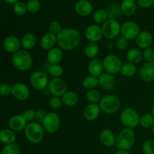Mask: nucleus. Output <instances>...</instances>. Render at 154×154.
<instances>
[{
	"mask_svg": "<svg viewBox=\"0 0 154 154\" xmlns=\"http://www.w3.org/2000/svg\"><path fill=\"white\" fill-rule=\"evenodd\" d=\"M142 151L144 154H154V141L147 140L142 145Z\"/></svg>",
	"mask_w": 154,
	"mask_h": 154,
	"instance_id": "nucleus-44",
	"label": "nucleus"
},
{
	"mask_svg": "<svg viewBox=\"0 0 154 154\" xmlns=\"http://www.w3.org/2000/svg\"><path fill=\"white\" fill-rule=\"evenodd\" d=\"M48 73L53 78H61L64 74V69L60 64L50 65L48 68Z\"/></svg>",
	"mask_w": 154,
	"mask_h": 154,
	"instance_id": "nucleus-37",
	"label": "nucleus"
},
{
	"mask_svg": "<svg viewBox=\"0 0 154 154\" xmlns=\"http://www.w3.org/2000/svg\"><path fill=\"white\" fill-rule=\"evenodd\" d=\"M99 87L105 91H111L114 90L116 86V78L114 75L104 72L98 78Z\"/></svg>",
	"mask_w": 154,
	"mask_h": 154,
	"instance_id": "nucleus-17",
	"label": "nucleus"
},
{
	"mask_svg": "<svg viewBox=\"0 0 154 154\" xmlns=\"http://www.w3.org/2000/svg\"><path fill=\"white\" fill-rule=\"evenodd\" d=\"M3 48L8 53L14 54L21 49L20 39L15 35H8L3 41Z\"/></svg>",
	"mask_w": 154,
	"mask_h": 154,
	"instance_id": "nucleus-20",
	"label": "nucleus"
},
{
	"mask_svg": "<svg viewBox=\"0 0 154 154\" xmlns=\"http://www.w3.org/2000/svg\"><path fill=\"white\" fill-rule=\"evenodd\" d=\"M22 114L28 123L35 120V110L32 108H28L25 110Z\"/></svg>",
	"mask_w": 154,
	"mask_h": 154,
	"instance_id": "nucleus-46",
	"label": "nucleus"
},
{
	"mask_svg": "<svg viewBox=\"0 0 154 154\" xmlns=\"http://www.w3.org/2000/svg\"><path fill=\"white\" fill-rule=\"evenodd\" d=\"M121 13L126 17H132L137 10V2L135 0H123L120 5Z\"/></svg>",
	"mask_w": 154,
	"mask_h": 154,
	"instance_id": "nucleus-27",
	"label": "nucleus"
},
{
	"mask_svg": "<svg viewBox=\"0 0 154 154\" xmlns=\"http://www.w3.org/2000/svg\"><path fill=\"white\" fill-rule=\"evenodd\" d=\"M140 32H141L140 26L135 21L127 20L121 24L120 35L127 40H135Z\"/></svg>",
	"mask_w": 154,
	"mask_h": 154,
	"instance_id": "nucleus-10",
	"label": "nucleus"
},
{
	"mask_svg": "<svg viewBox=\"0 0 154 154\" xmlns=\"http://www.w3.org/2000/svg\"><path fill=\"white\" fill-rule=\"evenodd\" d=\"M74 10L78 16L85 17L93 13V5L91 2L78 0L74 5Z\"/></svg>",
	"mask_w": 154,
	"mask_h": 154,
	"instance_id": "nucleus-15",
	"label": "nucleus"
},
{
	"mask_svg": "<svg viewBox=\"0 0 154 154\" xmlns=\"http://www.w3.org/2000/svg\"><path fill=\"white\" fill-rule=\"evenodd\" d=\"M99 138L102 145L107 147H111L115 145L117 135L111 129H105L100 132Z\"/></svg>",
	"mask_w": 154,
	"mask_h": 154,
	"instance_id": "nucleus-22",
	"label": "nucleus"
},
{
	"mask_svg": "<svg viewBox=\"0 0 154 154\" xmlns=\"http://www.w3.org/2000/svg\"><path fill=\"white\" fill-rule=\"evenodd\" d=\"M143 57L146 62H154V48H147L143 51Z\"/></svg>",
	"mask_w": 154,
	"mask_h": 154,
	"instance_id": "nucleus-45",
	"label": "nucleus"
},
{
	"mask_svg": "<svg viewBox=\"0 0 154 154\" xmlns=\"http://www.w3.org/2000/svg\"><path fill=\"white\" fill-rule=\"evenodd\" d=\"M82 86L86 90H90L96 89L99 87V80L96 77L88 75L84 78L82 81Z\"/></svg>",
	"mask_w": 154,
	"mask_h": 154,
	"instance_id": "nucleus-34",
	"label": "nucleus"
},
{
	"mask_svg": "<svg viewBox=\"0 0 154 154\" xmlns=\"http://www.w3.org/2000/svg\"><path fill=\"white\" fill-rule=\"evenodd\" d=\"M42 125L46 132L49 134H54L60 128L61 125V119L60 115L54 111L47 113L42 122Z\"/></svg>",
	"mask_w": 154,
	"mask_h": 154,
	"instance_id": "nucleus-8",
	"label": "nucleus"
},
{
	"mask_svg": "<svg viewBox=\"0 0 154 154\" xmlns=\"http://www.w3.org/2000/svg\"><path fill=\"white\" fill-rule=\"evenodd\" d=\"M63 59V51L59 47H55L48 51L47 60L50 65L60 64Z\"/></svg>",
	"mask_w": 154,
	"mask_h": 154,
	"instance_id": "nucleus-25",
	"label": "nucleus"
},
{
	"mask_svg": "<svg viewBox=\"0 0 154 154\" xmlns=\"http://www.w3.org/2000/svg\"><path fill=\"white\" fill-rule=\"evenodd\" d=\"M1 153L2 154H21V149L17 144L14 143L5 145Z\"/></svg>",
	"mask_w": 154,
	"mask_h": 154,
	"instance_id": "nucleus-39",
	"label": "nucleus"
},
{
	"mask_svg": "<svg viewBox=\"0 0 154 154\" xmlns=\"http://www.w3.org/2000/svg\"><path fill=\"white\" fill-rule=\"evenodd\" d=\"M28 122L26 120L23 114H14L12 116L8 121L9 129L14 132H21L24 131Z\"/></svg>",
	"mask_w": 154,
	"mask_h": 154,
	"instance_id": "nucleus-21",
	"label": "nucleus"
},
{
	"mask_svg": "<svg viewBox=\"0 0 154 154\" xmlns=\"http://www.w3.org/2000/svg\"><path fill=\"white\" fill-rule=\"evenodd\" d=\"M11 63L17 70L27 72L32 67L33 59L28 51L20 49L12 54Z\"/></svg>",
	"mask_w": 154,
	"mask_h": 154,
	"instance_id": "nucleus-2",
	"label": "nucleus"
},
{
	"mask_svg": "<svg viewBox=\"0 0 154 154\" xmlns=\"http://www.w3.org/2000/svg\"><path fill=\"white\" fill-rule=\"evenodd\" d=\"M137 4L138 6L144 9L151 8L154 5V0H137Z\"/></svg>",
	"mask_w": 154,
	"mask_h": 154,
	"instance_id": "nucleus-48",
	"label": "nucleus"
},
{
	"mask_svg": "<svg viewBox=\"0 0 154 154\" xmlns=\"http://www.w3.org/2000/svg\"><path fill=\"white\" fill-rule=\"evenodd\" d=\"M4 1L6 3H8V4L14 5V4H15V3H16L17 2L19 1V0H4Z\"/></svg>",
	"mask_w": 154,
	"mask_h": 154,
	"instance_id": "nucleus-51",
	"label": "nucleus"
},
{
	"mask_svg": "<svg viewBox=\"0 0 154 154\" xmlns=\"http://www.w3.org/2000/svg\"><path fill=\"white\" fill-rule=\"evenodd\" d=\"M129 41L126 38H123V36H120L117 39L115 43V46L119 51H125L129 48Z\"/></svg>",
	"mask_w": 154,
	"mask_h": 154,
	"instance_id": "nucleus-43",
	"label": "nucleus"
},
{
	"mask_svg": "<svg viewBox=\"0 0 154 154\" xmlns=\"http://www.w3.org/2000/svg\"><path fill=\"white\" fill-rule=\"evenodd\" d=\"M67 84L62 78H53L50 80L48 89L52 96L62 97L67 90Z\"/></svg>",
	"mask_w": 154,
	"mask_h": 154,
	"instance_id": "nucleus-12",
	"label": "nucleus"
},
{
	"mask_svg": "<svg viewBox=\"0 0 154 154\" xmlns=\"http://www.w3.org/2000/svg\"><path fill=\"white\" fill-rule=\"evenodd\" d=\"M135 41L138 49L144 51L146 48L151 47L153 42V36L149 31H141Z\"/></svg>",
	"mask_w": 154,
	"mask_h": 154,
	"instance_id": "nucleus-18",
	"label": "nucleus"
},
{
	"mask_svg": "<svg viewBox=\"0 0 154 154\" xmlns=\"http://www.w3.org/2000/svg\"><path fill=\"white\" fill-rule=\"evenodd\" d=\"M86 1H89V2H92L93 0H86Z\"/></svg>",
	"mask_w": 154,
	"mask_h": 154,
	"instance_id": "nucleus-54",
	"label": "nucleus"
},
{
	"mask_svg": "<svg viewBox=\"0 0 154 154\" xmlns=\"http://www.w3.org/2000/svg\"><path fill=\"white\" fill-rule=\"evenodd\" d=\"M81 38V32L76 29L63 28L57 35V45L63 51H72L79 46Z\"/></svg>",
	"mask_w": 154,
	"mask_h": 154,
	"instance_id": "nucleus-1",
	"label": "nucleus"
},
{
	"mask_svg": "<svg viewBox=\"0 0 154 154\" xmlns=\"http://www.w3.org/2000/svg\"><path fill=\"white\" fill-rule=\"evenodd\" d=\"M126 58L127 62L136 65L141 63L143 60V52L138 48H131L128 50L126 54Z\"/></svg>",
	"mask_w": 154,
	"mask_h": 154,
	"instance_id": "nucleus-28",
	"label": "nucleus"
},
{
	"mask_svg": "<svg viewBox=\"0 0 154 154\" xmlns=\"http://www.w3.org/2000/svg\"><path fill=\"white\" fill-rule=\"evenodd\" d=\"M48 29H49V32L57 36V35L60 34L63 28L60 22L57 20H52L51 22H50L49 25H48Z\"/></svg>",
	"mask_w": 154,
	"mask_h": 154,
	"instance_id": "nucleus-42",
	"label": "nucleus"
},
{
	"mask_svg": "<svg viewBox=\"0 0 154 154\" xmlns=\"http://www.w3.org/2000/svg\"><path fill=\"white\" fill-rule=\"evenodd\" d=\"M102 61L104 71L105 72L114 75L120 73L123 63L118 56L115 54H108L104 57Z\"/></svg>",
	"mask_w": 154,
	"mask_h": 154,
	"instance_id": "nucleus-9",
	"label": "nucleus"
},
{
	"mask_svg": "<svg viewBox=\"0 0 154 154\" xmlns=\"http://www.w3.org/2000/svg\"><path fill=\"white\" fill-rule=\"evenodd\" d=\"M39 44L42 50L47 51H50L52 48H55L56 45H57V36L48 32L42 35Z\"/></svg>",
	"mask_w": 154,
	"mask_h": 154,
	"instance_id": "nucleus-23",
	"label": "nucleus"
},
{
	"mask_svg": "<svg viewBox=\"0 0 154 154\" xmlns=\"http://www.w3.org/2000/svg\"><path fill=\"white\" fill-rule=\"evenodd\" d=\"M46 114L47 113L45 112L44 110H42V109L35 110V121L38 122V123H40L41 122V123H42V122L43 121Z\"/></svg>",
	"mask_w": 154,
	"mask_h": 154,
	"instance_id": "nucleus-49",
	"label": "nucleus"
},
{
	"mask_svg": "<svg viewBox=\"0 0 154 154\" xmlns=\"http://www.w3.org/2000/svg\"><path fill=\"white\" fill-rule=\"evenodd\" d=\"M84 54L85 57L90 60L96 59L99 54V46L98 43L89 42L84 48Z\"/></svg>",
	"mask_w": 154,
	"mask_h": 154,
	"instance_id": "nucleus-31",
	"label": "nucleus"
},
{
	"mask_svg": "<svg viewBox=\"0 0 154 154\" xmlns=\"http://www.w3.org/2000/svg\"><path fill=\"white\" fill-rule=\"evenodd\" d=\"M151 130H152V132H153V133H154V123H153V126H152V127H151Z\"/></svg>",
	"mask_w": 154,
	"mask_h": 154,
	"instance_id": "nucleus-53",
	"label": "nucleus"
},
{
	"mask_svg": "<svg viewBox=\"0 0 154 154\" xmlns=\"http://www.w3.org/2000/svg\"><path fill=\"white\" fill-rule=\"evenodd\" d=\"M138 75L145 82L154 81V62H146L140 67Z\"/></svg>",
	"mask_w": 154,
	"mask_h": 154,
	"instance_id": "nucleus-16",
	"label": "nucleus"
},
{
	"mask_svg": "<svg viewBox=\"0 0 154 154\" xmlns=\"http://www.w3.org/2000/svg\"><path fill=\"white\" fill-rule=\"evenodd\" d=\"M45 131L40 123L36 121L30 122L24 129L26 138L32 144H38L42 142L45 138Z\"/></svg>",
	"mask_w": 154,
	"mask_h": 154,
	"instance_id": "nucleus-4",
	"label": "nucleus"
},
{
	"mask_svg": "<svg viewBox=\"0 0 154 154\" xmlns=\"http://www.w3.org/2000/svg\"><path fill=\"white\" fill-rule=\"evenodd\" d=\"M101 26L103 37L108 40H113L120 35L121 24L115 18H108Z\"/></svg>",
	"mask_w": 154,
	"mask_h": 154,
	"instance_id": "nucleus-7",
	"label": "nucleus"
},
{
	"mask_svg": "<svg viewBox=\"0 0 154 154\" xmlns=\"http://www.w3.org/2000/svg\"><path fill=\"white\" fill-rule=\"evenodd\" d=\"M151 114H152V115L154 117V103L153 104V105H152V107H151Z\"/></svg>",
	"mask_w": 154,
	"mask_h": 154,
	"instance_id": "nucleus-52",
	"label": "nucleus"
},
{
	"mask_svg": "<svg viewBox=\"0 0 154 154\" xmlns=\"http://www.w3.org/2000/svg\"><path fill=\"white\" fill-rule=\"evenodd\" d=\"M63 105L66 107H74L79 102V96L75 91H67L61 97Z\"/></svg>",
	"mask_w": 154,
	"mask_h": 154,
	"instance_id": "nucleus-29",
	"label": "nucleus"
},
{
	"mask_svg": "<svg viewBox=\"0 0 154 154\" xmlns=\"http://www.w3.org/2000/svg\"><path fill=\"white\" fill-rule=\"evenodd\" d=\"M102 112L106 114H114L120 110L121 102L118 96L114 94H108L102 96L99 103Z\"/></svg>",
	"mask_w": 154,
	"mask_h": 154,
	"instance_id": "nucleus-5",
	"label": "nucleus"
},
{
	"mask_svg": "<svg viewBox=\"0 0 154 154\" xmlns=\"http://www.w3.org/2000/svg\"><path fill=\"white\" fill-rule=\"evenodd\" d=\"M108 19V11L103 8H99L93 11V20L94 23L102 26Z\"/></svg>",
	"mask_w": 154,
	"mask_h": 154,
	"instance_id": "nucleus-32",
	"label": "nucleus"
},
{
	"mask_svg": "<svg viewBox=\"0 0 154 154\" xmlns=\"http://www.w3.org/2000/svg\"><path fill=\"white\" fill-rule=\"evenodd\" d=\"M17 139L15 132L11 129H4L0 131V142L4 145L15 143Z\"/></svg>",
	"mask_w": 154,
	"mask_h": 154,
	"instance_id": "nucleus-30",
	"label": "nucleus"
},
{
	"mask_svg": "<svg viewBox=\"0 0 154 154\" xmlns=\"http://www.w3.org/2000/svg\"><path fill=\"white\" fill-rule=\"evenodd\" d=\"M101 109L99 104L89 103L83 110V116L87 121L93 122L97 120L101 114Z\"/></svg>",
	"mask_w": 154,
	"mask_h": 154,
	"instance_id": "nucleus-19",
	"label": "nucleus"
},
{
	"mask_svg": "<svg viewBox=\"0 0 154 154\" xmlns=\"http://www.w3.org/2000/svg\"><path fill=\"white\" fill-rule=\"evenodd\" d=\"M85 38L91 43H98L103 38L102 26L96 23H92L87 26L84 31Z\"/></svg>",
	"mask_w": 154,
	"mask_h": 154,
	"instance_id": "nucleus-13",
	"label": "nucleus"
},
{
	"mask_svg": "<svg viewBox=\"0 0 154 154\" xmlns=\"http://www.w3.org/2000/svg\"><path fill=\"white\" fill-rule=\"evenodd\" d=\"M13 11L15 14H17V16H23V15L26 14V13L28 12L27 11L26 3L21 1L17 2L15 4H14Z\"/></svg>",
	"mask_w": 154,
	"mask_h": 154,
	"instance_id": "nucleus-40",
	"label": "nucleus"
},
{
	"mask_svg": "<svg viewBox=\"0 0 154 154\" xmlns=\"http://www.w3.org/2000/svg\"><path fill=\"white\" fill-rule=\"evenodd\" d=\"M115 154H132L129 152V150H118L116 152Z\"/></svg>",
	"mask_w": 154,
	"mask_h": 154,
	"instance_id": "nucleus-50",
	"label": "nucleus"
},
{
	"mask_svg": "<svg viewBox=\"0 0 154 154\" xmlns=\"http://www.w3.org/2000/svg\"><path fill=\"white\" fill-rule=\"evenodd\" d=\"M0 154H2V153H0Z\"/></svg>",
	"mask_w": 154,
	"mask_h": 154,
	"instance_id": "nucleus-55",
	"label": "nucleus"
},
{
	"mask_svg": "<svg viewBox=\"0 0 154 154\" xmlns=\"http://www.w3.org/2000/svg\"><path fill=\"white\" fill-rule=\"evenodd\" d=\"M137 71L138 69L136 65L126 62L123 63V66L120 69V74L126 78H131L137 73Z\"/></svg>",
	"mask_w": 154,
	"mask_h": 154,
	"instance_id": "nucleus-33",
	"label": "nucleus"
},
{
	"mask_svg": "<svg viewBox=\"0 0 154 154\" xmlns=\"http://www.w3.org/2000/svg\"><path fill=\"white\" fill-rule=\"evenodd\" d=\"M11 95L18 101H26L29 98L30 90L23 82H16L11 85Z\"/></svg>",
	"mask_w": 154,
	"mask_h": 154,
	"instance_id": "nucleus-14",
	"label": "nucleus"
},
{
	"mask_svg": "<svg viewBox=\"0 0 154 154\" xmlns=\"http://www.w3.org/2000/svg\"><path fill=\"white\" fill-rule=\"evenodd\" d=\"M21 48L26 51H30L35 47L37 44V37L32 32H27L22 36L20 39Z\"/></svg>",
	"mask_w": 154,
	"mask_h": 154,
	"instance_id": "nucleus-26",
	"label": "nucleus"
},
{
	"mask_svg": "<svg viewBox=\"0 0 154 154\" xmlns=\"http://www.w3.org/2000/svg\"><path fill=\"white\" fill-rule=\"evenodd\" d=\"M11 85L4 83L0 85V96H8L11 94Z\"/></svg>",
	"mask_w": 154,
	"mask_h": 154,
	"instance_id": "nucleus-47",
	"label": "nucleus"
},
{
	"mask_svg": "<svg viewBox=\"0 0 154 154\" xmlns=\"http://www.w3.org/2000/svg\"><path fill=\"white\" fill-rule=\"evenodd\" d=\"M135 140L136 136L133 129L124 128L117 135L115 146L118 150H129L135 145Z\"/></svg>",
	"mask_w": 154,
	"mask_h": 154,
	"instance_id": "nucleus-3",
	"label": "nucleus"
},
{
	"mask_svg": "<svg viewBox=\"0 0 154 154\" xmlns=\"http://www.w3.org/2000/svg\"><path fill=\"white\" fill-rule=\"evenodd\" d=\"M120 120L124 128L133 129L139 125L140 115L135 108L127 107L120 113Z\"/></svg>",
	"mask_w": 154,
	"mask_h": 154,
	"instance_id": "nucleus-6",
	"label": "nucleus"
},
{
	"mask_svg": "<svg viewBox=\"0 0 154 154\" xmlns=\"http://www.w3.org/2000/svg\"><path fill=\"white\" fill-rule=\"evenodd\" d=\"M48 105L54 111L59 110L61 108L62 105H63V102H62L61 97L52 96L50 98L49 101H48Z\"/></svg>",
	"mask_w": 154,
	"mask_h": 154,
	"instance_id": "nucleus-41",
	"label": "nucleus"
},
{
	"mask_svg": "<svg viewBox=\"0 0 154 154\" xmlns=\"http://www.w3.org/2000/svg\"><path fill=\"white\" fill-rule=\"evenodd\" d=\"M87 72L89 75L99 78L102 73H104V68L102 60L97 58L90 60L87 65Z\"/></svg>",
	"mask_w": 154,
	"mask_h": 154,
	"instance_id": "nucleus-24",
	"label": "nucleus"
},
{
	"mask_svg": "<svg viewBox=\"0 0 154 154\" xmlns=\"http://www.w3.org/2000/svg\"><path fill=\"white\" fill-rule=\"evenodd\" d=\"M27 11L30 14H37L40 11L42 5L39 0H28L26 2Z\"/></svg>",
	"mask_w": 154,
	"mask_h": 154,
	"instance_id": "nucleus-38",
	"label": "nucleus"
},
{
	"mask_svg": "<svg viewBox=\"0 0 154 154\" xmlns=\"http://www.w3.org/2000/svg\"><path fill=\"white\" fill-rule=\"evenodd\" d=\"M86 99L89 103L99 104L102 99V95L99 90L93 89V90H87L86 93Z\"/></svg>",
	"mask_w": 154,
	"mask_h": 154,
	"instance_id": "nucleus-36",
	"label": "nucleus"
},
{
	"mask_svg": "<svg viewBox=\"0 0 154 154\" xmlns=\"http://www.w3.org/2000/svg\"><path fill=\"white\" fill-rule=\"evenodd\" d=\"M49 78L45 72L36 71L33 72L29 78L30 85L36 90H43L48 87L49 84Z\"/></svg>",
	"mask_w": 154,
	"mask_h": 154,
	"instance_id": "nucleus-11",
	"label": "nucleus"
},
{
	"mask_svg": "<svg viewBox=\"0 0 154 154\" xmlns=\"http://www.w3.org/2000/svg\"><path fill=\"white\" fill-rule=\"evenodd\" d=\"M154 123V117L151 113H146L140 116L139 126L144 129H151Z\"/></svg>",
	"mask_w": 154,
	"mask_h": 154,
	"instance_id": "nucleus-35",
	"label": "nucleus"
}]
</instances>
